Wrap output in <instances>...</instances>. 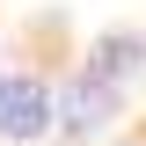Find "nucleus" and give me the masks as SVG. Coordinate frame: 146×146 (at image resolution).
<instances>
[{"label":"nucleus","mask_w":146,"mask_h":146,"mask_svg":"<svg viewBox=\"0 0 146 146\" xmlns=\"http://www.w3.org/2000/svg\"><path fill=\"white\" fill-rule=\"evenodd\" d=\"M73 51H22L0 66V146H44L58 131V73Z\"/></svg>","instance_id":"1"},{"label":"nucleus","mask_w":146,"mask_h":146,"mask_svg":"<svg viewBox=\"0 0 146 146\" xmlns=\"http://www.w3.org/2000/svg\"><path fill=\"white\" fill-rule=\"evenodd\" d=\"M124 117V88H110V80H95V73H80V66H66L58 73V131L51 139H95V131H110Z\"/></svg>","instance_id":"2"},{"label":"nucleus","mask_w":146,"mask_h":146,"mask_svg":"<svg viewBox=\"0 0 146 146\" xmlns=\"http://www.w3.org/2000/svg\"><path fill=\"white\" fill-rule=\"evenodd\" d=\"M73 66L95 73V80H110V88H131L146 73V22H110L102 36H88L73 51Z\"/></svg>","instance_id":"3"},{"label":"nucleus","mask_w":146,"mask_h":146,"mask_svg":"<svg viewBox=\"0 0 146 146\" xmlns=\"http://www.w3.org/2000/svg\"><path fill=\"white\" fill-rule=\"evenodd\" d=\"M117 146H146V131H124V139H117Z\"/></svg>","instance_id":"4"},{"label":"nucleus","mask_w":146,"mask_h":146,"mask_svg":"<svg viewBox=\"0 0 146 146\" xmlns=\"http://www.w3.org/2000/svg\"><path fill=\"white\" fill-rule=\"evenodd\" d=\"M0 66H7V36H0Z\"/></svg>","instance_id":"5"}]
</instances>
